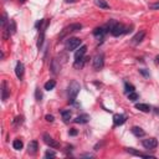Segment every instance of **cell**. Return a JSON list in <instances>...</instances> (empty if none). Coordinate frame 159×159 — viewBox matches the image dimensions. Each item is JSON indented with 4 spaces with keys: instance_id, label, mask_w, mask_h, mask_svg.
I'll return each mask as SVG.
<instances>
[{
    "instance_id": "obj_1",
    "label": "cell",
    "mask_w": 159,
    "mask_h": 159,
    "mask_svg": "<svg viewBox=\"0 0 159 159\" xmlns=\"http://www.w3.org/2000/svg\"><path fill=\"white\" fill-rule=\"evenodd\" d=\"M80 90H81V86H80V83L77 81H72V82L70 83L69 91H67V93H69V102L70 103H73L75 102V99H76Z\"/></svg>"
},
{
    "instance_id": "obj_2",
    "label": "cell",
    "mask_w": 159,
    "mask_h": 159,
    "mask_svg": "<svg viewBox=\"0 0 159 159\" xmlns=\"http://www.w3.org/2000/svg\"><path fill=\"white\" fill-rule=\"evenodd\" d=\"M132 31V26H125L123 24H119V23H116L113 25V27L111 29V34L113 36H119V35H123V34H128V32Z\"/></svg>"
},
{
    "instance_id": "obj_3",
    "label": "cell",
    "mask_w": 159,
    "mask_h": 159,
    "mask_svg": "<svg viewBox=\"0 0 159 159\" xmlns=\"http://www.w3.org/2000/svg\"><path fill=\"white\" fill-rule=\"evenodd\" d=\"M80 45H81V40L77 39V37H70V39L66 41V50H69V51H73V50H76L77 47H80Z\"/></svg>"
},
{
    "instance_id": "obj_4",
    "label": "cell",
    "mask_w": 159,
    "mask_h": 159,
    "mask_svg": "<svg viewBox=\"0 0 159 159\" xmlns=\"http://www.w3.org/2000/svg\"><path fill=\"white\" fill-rule=\"evenodd\" d=\"M81 29H82V25H81V24H71L70 26H67V27H65V29H64V31H62V32H61V35H60V39L65 37L66 35L71 34V32H75V31L81 30Z\"/></svg>"
},
{
    "instance_id": "obj_5",
    "label": "cell",
    "mask_w": 159,
    "mask_h": 159,
    "mask_svg": "<svg viewBox=\"0 0 159 159\" xmlns=\"http://www.w3.org/2000/svg\"><path fill=\"white\" fill-rule=\"evenodd\" d=\"M108 31H111V29H110V26H108V24H106V25H103V26H99L97 29H95L93 35L96 37H98V39H102Z\"/></svg>"
},
{
    "instance_id": "obj_6",
    "label": "cell",
    "mask_w": 159,
    "mask_h": 159,
    "mask_svg": "<svg viewBox=\"0 0 159 159\" xmlns=\"http://www.w3.org/2000/svg\"><path fill=\"white\" fill-rule=\"evenodd\" d=\"M104 65V56L103 53H97L93 57V69L95 70H101Z\"/></svg>"
},
{
    "instance_id": "obj_7",
    "label": "cell",
    "mask_w": 159,
    "mask_h": 159,
    "mask_svg": "<svg viewBox=\"0 0 159 159\" xmlns=\"http://www.w3.org/2000/svg\"><path fill=\"white\" fill-rule=\"evenodd\" d=\"M142 144L145 149H154L158 147V140L156 138H148V139H143Z\"/></svg>"
},
{
    "instance_id": "obj_8",
    "label": "cell",
    "mask_w": 159,
    "mask_h": 159,
    "mask_svg": "<svg viewBox=\"0 0 159 159\" xmlns=\"http://www.w3.org/2000/svg\"><path fill=\"white\" fill-rule=\"evenodd\" d=\"M42 139H44V142L46 144L49 145V147H51V148H57V147H60V144H58V142H56L53 138L50 136V134H47V133H45V134L42 136Z\"/></svg>"
},
{
    "instance_id": "obj_9",
    "label": "cell",
    "mask_w": 159,
    "mask_h": 159,
    "mask_svg": "<svg viewBox=\"0 0 159 159\" xmlns=\"http://www.w3.org/2000/svg\"><path fill=\"white\" fill-rule=\"evenodd\" d=\"M125 121H127V116L125 114H114L113 116V125L114 127L124 124Z\"/></svg>"
},
{
    "instance_id": "obj_10",
    "label": "cell",
    "mask_w": 159,
    "mask_h": 159,
    "mask_svg": "<svg viewBox=\"0 0 159 159\" xmlns=\"http://www.w3.org/2000/svg\"><path fill=\"white\" fill-rule=\"evenodd\" d=\"M9 95H10V90H9V87H8V82L3 81V83H1V99L3 101H6Z\"/></svg>"
},
{
    "instance_id": "obj_11",
    "label": "cell",
    "mask_w": 159,
    "mask_h": 159,
    "mask_svg": "<svg viewBox=\"0 0 159 159\" xmlns=\"http://www.w3.org/2000/svg\"><path fill=\"white\" fill-rule=\"evenodd\" d=\"M24 72H25V67H24V64L23 62H18L16 64V67H15V73H16V77L19 80H21L24 77Z\"/></svg>"
},
{
    "instance_id": "obj_12",
    "label": "cell",
    "mask_w": 159,
    "mask_h": 159,
    "mask_svg": "<svg viewBox=\"0 0 159 159\" xmlns=\"http://www.w3.org/2000/svg\"><path fill=\"white\" fill-rule=\"evenodd\" d=\"M144 36H145V31H139V32H137V34H136L134 36H133L132 42L134 44V45L140 44V42H142V40L144 39Z\"/></svg>"
},
{
    "instance_id": "obj_13",
    "label": "cell",
    "mask_w": 159,
    "mask_h": 159,
    "mask_svg": "<svg viewBox=\"0 0 159 159\" xmlns=\"http://www.w3.org/2000/svg\"><path fill=\"white\" fill-rule=\"evenodd\" d=\"M125 150H127L128 153L133 154V156L143 157V158H154V156H149V154H144V153H142V152H138V150H136L134 148H125Z\"/></svg>"
},
{
    "instance_id": "obj_14",
    "label": "cell",
    "mask_w": 159,
    "mask_h": 159,
    "mask_svg": "<svg viewBox=\"0 0 159 159\" xmlns=\"http://www.w3.org/2000/svg\"><path fill=\"white\" fill-rule=\"evenodd\" d=\"M37 149H39V144H37V142L36 140H32L27 145V152L30 153V154H35L37 152Z\"/></svg>"
},
{
    "instance_id": "obj_15",
    "label": "cell",
    "mask_w": 159,
    "mask_h": 159,
    "mask_svg": "<svg viewBox=\"0 0 159 159\" xmlns=\"http://www.w3.org/2000/svg\"><path fill=\"white\" fill-rule=\"evenodd\" d=\"M87 51V46L86 45H82L81 47H80V50H77L76 53H75V60H80L81 57L85 56V53Z\"/></svg>"
},
{
    "instance_id": "obj_16",
    "label": "cell",
    "mask_w": 159,
    "mask_h": 159,
    "mask_svg": "<svg viewBox=\"0 0 159 159\" xmlns=\"http://www.w3.org/2000/svg\"><path fill=\"white\" fill-rule=\"evenodd\" d=\"M51 70H52V72L55 73V75L60 72V70H61V65L58 64L57 58H53V60L51 61Z\"/></svg>"
},
{
    "instance_id": "obj_17",
    "label": "cell",
    "mask_w": 159,
    "mask_h": 159,
    "mask_svg": "<svg viewBox=\"0 0 159 159\" xmlns=\"http://www.w3.org/2000/svg\"><path fill=\"white\" fill-rule=\"evenodd\" d=\"M90 121V116L88 114H81L78 116L76 119H75V123H80V124H83V123H87Z\"/></svg>"
},
{
    "instance_id": "obj_18",
    "label": "cell",
    "mask_w": 159,
    "mask_h": 159,
    "mask_svg": "<svg viewBox=\"0 0 159 159\" xmlns=\"http://www.w3.org/2000/svg\"><path fill=\"white\" fill-rule=\"evenodd\" d=\"M132 133L134 134L136 137H144L145 136V132L140 127H132Z\"/></svg>"
},
{
    "instance_id": "obj_19",
    "label": "cell",
    "mask_w": 159,
    "mask_h": 159,
    "mask_svg": "<svg viewBox=\"0 0 159 159\" xmlns=\"http://www.w3.org/2000/svg\"><path fill=\"white\" fill-rule=\"evenodd\" d=\"M136 108L137 110H139L140 112H149L150 111V106L147 103H137Z\"/></svg>"
},
{
    "instance_id": "obj_20",
    "label": "cell",
    "mask_w": 159,
    "mask_h": 159,
    "mask_svg": "<svg viewBox=\"0 0 159 159\" xmlns=\"http://www.w3.org/2000/svg\"><path fill=\"white\" fill-rule=\"evenodd\" d=\"M56 86V82H55V80H50V81H47L44 85V88L46 90V91H51V90H53V87Z\"/></svg>"
},
{
    "instance_id": "obj_21",
    "label": "cell",
    "mask_w": 159,
    "mask_h": 159,
    "mask_svg": "<svg viewBox=\"0 0 159 159\" xmlns=\"http://www.w3.org/2000/svg\"><path fill=\"white\" fill-rule=\"evenodd\" d=\"M95 4L97 6L102 8V9H108V8H110V5L107 4L106 0H95Z\"/></svg>"
},
{
    "instance_id": "obj_22",
    "label": "cell",
    "mask_w": 159,
    "mask_h": 159,
    "mask_svg": "<svg viewBox=\"0 0 159 159\" xmlns=\"http://www.w3.org/2000/svg\"><path fill=\"white\" fill-rule=\"evenodd\" d=\"M12 147H14L15 150H20V149H23L24 144H23V142L20 139H15L14 142H12Z\"/></svg>"
},
{
    "instance_id": "obj_23",
    "label": "cell",
    "mask_w": 159,
    "mask_h": 159,
    "mask_svg": "<svg viewBox=\"0 0 159 159\" xmlns=\"http://www.w3.org/2000/svg\"><path fill=\"white\" fill-rule=\"evenodd\" d=\"M8 29H9V31H10V34H15V31H16V24L14 20H9V25H8Z\"/></svg>"
},
{
    "instance_id": "obj_24",
    "label": "cell",
    "mask_w": 159,
    "mask_h": 159,
    "mask_svg": "<svg viewBox=\"0 0 159 159\" xmlns=\"http://www.w3.org/2000/svg\"><path fill=\"white\" fill-rule=\"evenodd\" d=\"M61 116H62V119H64V122L67 123L71 119V112L70 111H62L61 112Z\"/></svg>"
},
{
    "instance_id": "obj_25",
    "label": "cell",
    "mask_w": 159,
    "mask_h": 159,
    "mask_svg": "<svg viewBox=\"0 0 159 159\" xmlns=\"http://www.w3.org/2000/svg\"><path fill=\"white\" fill-rule=\"evenodd\" d=\"M136 88H134V86L131 85V83H128V82H125L124 83V91H125V93H129V92H133Z\"/></svg>"
},
{
    "instance_id": "obj_26",
    "label": "cell",
    "mask_w": 159,
    "mask_h": 159,
    "mask_svg": "<svg viewBox=\"0 0 159 159\" xmlns=\"http://www.w3.org/2000/svg\"><path fill=\"white\" fill-rule=\"evenodd\" d=\"M138 98H139V96H138V93H136L134 91H133V92H129V93H128V99H129V101L134 102V101H137Z\"/></svg>"
},
{
    "instance_id": "obj_27",
    "label": "cell",
    "mask_w": 159,
    "mask_h": 159,
    "mask_svg": "<svg viewBox=\"0 0 159 159\" xmlns=\"http://www.w3.org/2000/svg\"><path fill=\"white\" fill-rule=\"evenodd\" d=\"M23 122H24V117H23V116H18V117H16V118H15L14 121H12V123H14V125H20Z\"/></svg>"
},
{
    "instance_id": "obj_28",
    "label": "cell",
    "mask_w": 159,
    "mask_h": 159,
    "mask_svg": "<svg viewBox=\"0 0 159 159\" xmlns=\"http://www.w3.org/2000/svg\"><path fill=\"white\" fill-rule=\"evenodd\" d=\"M35 98H36V101H39V102L42 99V93H41L40 88H36V91H35Z\"/></svg>"
},
{
    "instance_id": "obj_29",
    "label": "cell",
    "mask_w": 159,
    "mask_h": 159,
    "mask_svg": "<svg viewBox=\"0 0 159 159\" xmlns=\"http://www.w3.org/2000/svg\"><path fill=\"white\" fill-rule=\"evenodd\" d=\"M6 24H8V15L4 12L3 14V18H1V27H6Z\"/></svg>"
},
{
    "instance_id": "obj_30",
    "label": "cell",
    "mask_w": 159,
    "mask_h": 159,
    "mask_svg": "<svg viewBox=\"0 0 159 159\" xmlns=\"http://www.w3.org/2000/svg\"><path fill=\"white\" fill-rule=\"evenodd\" d=\"M55 157H56V153L52 152V150H47L45 153V158H55Z\"/></svg>"
},
{
    "instance_id": "obj_31",
    "label": "cell",
    "mask_w": 159,
    "mask_h": 159,
    "mask_svg": "<svg viewBox=\"0 0 159 159\" xmlns=\"http://www.w3.org/2000/svg\"><path fill=\"white\" fill-rule=\"evenodd\" d=\"M149 9H152V10H158V9H159V1L149 4Z\"/></svg>"
},
{
    "instance_id": "obj_32",
    "label": "cell",
    "mask_w": 159,
    "mask_h": 159,
    "mask_svg": "<svg viewBox=\"0 0 159 159\" xmlns=\"http://www.w3.org/2000/svg\"><path fill=\"white\" fill-rule=\"evenodd\" d=\"M139 72H140L142 75H143V76H145V77H149V72H148V71L145 70V69H140V70H139Z\"/></svg>"
},
{
    "instance_id": "obj_33",
    "label": "cell",
    "mask_w": 159,
    "mask_h": 159,
    "mask_svg": "<svg viewBox=\"0 0 159 159\" xmlns=\"http://www.w3.org/2000/svg\"><path fill=\"white\" fill-rule=\"evenodd\" d=\"M45 119L47 121V122H53V119H55V118H53L52 114H47V116L45 117Z\"/></svg>"
},
{
    "instance_id": "obj_34",
    "label": "cell",
    "mask_w": 159,
    "mask_h": 159,
    "mask_svg": "<svg viewBox=\"0 0 159 159\" xmlns=\"http://www.w3.org/2000/svg\"><path fill=\"white\" fill-rule=\"evenodd\" d=\"M69 134H70V136H77V131H76L75 128H72V129H71V131L69 132Z\"/></svg>"
},
{
    "instance_id": "obj_35",
    "label": "cell",
    "mask_w": 159,
    "mask_h": 159,
    "mask_svg": "<svg viewBox=\"0 0 159 159\" xmlns=\"http://www.w3.org/2000/svg\"><path fill=\"white\" fill-rule=\"evenodd\" d=\"M73 1H76V0H66V3H73Z\"/></svg>"
},
{
    "instance_id": "obj_36",
    "label": "cell",
    "mask_w": 159,
    "mask_h": 159,
    "mask_svg": "<svg viewBox=\"0 0 159 159\" xmlns=\"http://www.w3.org/2000/svg\"><path fill=\"white\" fill-rule=\"evenodd\" d=\"M156 62H157V64H159V55H158L157 58H156Z\"/></svg>"
},
{
    "instance_id": "obj_37",
    "label": "cell",
    "mask_w": 159,
    "mask_h": 159,
    "mask_svg": "<svg viewBox=\"0 0 159 159\" xmlns=\"http://www.w3.org/2000/svg\"><path fill=\"white\" fill-rule=\"evenodd\" d=\"M25 1H26V0H19V3H21V4H23V3H25Z\"/></svg>"
}]
</instances>
